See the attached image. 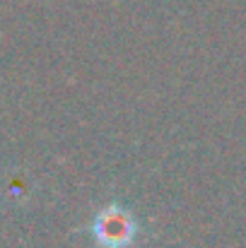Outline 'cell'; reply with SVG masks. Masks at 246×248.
Masks as SVG:
<instances>
[{
  "mask_svg": "<svg viewBox=\"0 0 246 248\" xmlns=\"http://www.w3.org/2000/svg\"><path fill=\"white\" fill-rule=\"evenodd\" d=\"M89 234L99 248H131L140 236V222L128 207L109 202L94 215Z\"/></svg>",
  "mask_w": 246,
  "mask_h": 248,
  "instance_id": "6da1fadb",
  "label": "cell"
}]
</instances>
